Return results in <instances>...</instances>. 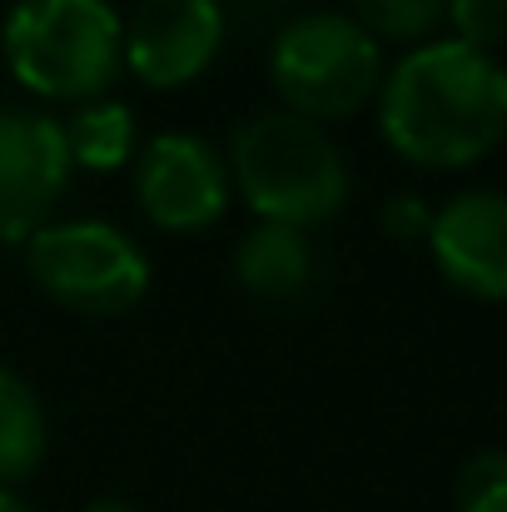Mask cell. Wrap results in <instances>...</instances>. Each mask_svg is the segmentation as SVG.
Here are the masks:
<instances>
[{
    "mask_svg": "<svg viewBox=\"0 0 507 512\" xmlns=\"http://www.w3.org/2000/svg\"><path fill=\"white\" fill-rule=\"evenodd\" d=\"M378 130L413 165L463 170L507 135V70L458 40H428L383 75Z\"/></svg>",
    "mask_w": 507,
    "mask_h": 512,
    "instance_id": "cell-1",
    "label": "cell"
},
{
    "mask_svg": "<svg viewBox=\"0 0 507 512\" xmlns=\"http://www.w3.org/2000/svg\"><path fill=\"white\" fill-rule=\"evenodd\" d=\"M229 179L259 224H289L299 234L324 229L348 204V165L324 125L289 110L249 115L229 140Z\"/></svg>",
    "mask_w": 507,
    "mask_h": 512,
    "instance_id": "cell-2",
    "label": "cell"
},
{
    "mask_svg": "<svg viewBox=\"0 0 507 512\" xmlns=\"http://www.w3.org/2000/svg\"><path fill=\"white\" fill-rule=\"evenodd\" d=\"M0 55L20 90L85 105L125 75V20L110 0H15L0 25Z\"/></svg>",
    "mask_w": 507,
    "mask_h": 512,
    "instance_id": "cell-3",
    "label": "cell"
},
{
    "mask_svg": "<svg viewBox=\"0 0 507 512\" xmlns=\"http://www.w3.org/2000/svg\"><path fill=\"white\" fill-rule=\"evenodd\" d=\"M383 45L343 10L289 15L269 50V80L289 115L348 120L383 90Z\"/></svg>",
    "mask_w": 507,
    "mask_h": 512,
    "instance_id": "cell-4",
    "label": "cell"
},
{
    "mask_svg": "<svg viewBox=\"0 0 507 512\" xmlns=\"http://www.w3.org/2000/svg\"><path fill=\"white\" fill-rule=\"evenodd\" d=\"M25 269L45 299L85 319H120L150 294L145 249L105 219H50L25 239Z\"/></svg>",
    "mask_w": 507,
    "mask_h": 512,
    "instance_id": "cell-5",
    "label": "cell"
},
{
    "mask_svg": "<svg viewBox=\"0 0 507 512\" xmlns=\"http://www.w3.org/2000/svg\"><path fill=\"white\" fill-rule=\"evenodd\" d=\"M234 179L224 155L184 130L155 135L135 155V199L145 219L165 234H199L224 219Z\"/></svg>",
    "mask_w": 507,
    "mask_h": 512,
    "instance_id": "cell-6",
    "label": "cell"
},
{
    "mask_svg": "<svg viewBox=\"0 0 507 512\" xmlns=\"http://www.w3.org/2000/svg\"><path fill=\"white\" fill-rule=\"evenodd\" d=\"M224 35L219 0H140L125 20V70L150 90H179L214 65Z\"/></svg>",
    "mask_w": 507,
    "mask_h": 512,
    "instance_id": "cell-7",
    "label": "cell"
},
{
    "mask_svg": "<svg viewBox=\"0 0 507 512\" xmlns=\"http://www.w3.org/2000/svg\"><path fill=\"white\" fill-rule=\"evenodd\" d=\"M75 174L65 130L40 110H0V239H30L50 224Z\"/></svg>",
    "mask_w": 507,
    "mask_h": 512,
    "instance_id": "cell-8",
    "label": "cell"
},
{
    "mask_svg": "<svg viewBox=\"0 0 507 512\" xmlns=\"http://www.w3.org/2000/svg\"><path fill=\"white\" fill-rule=\"evenodd\" d=\"M428 244H433L438 274L458 294L507 304V194L468 189L448 199L433 214Z\"/></svg>",
    "mask_w": 507,
    "mask_h": 512,
    "instance_id": "cell-9",
    "label": "cell"
},
{
    "mask_svg": "<svg viewBox=\"0 0 507 512\" xmlns=\"http://www.w3.org/2000/svg\"><path fill=\"white\" fill-rule=\"evenodd\" d=\"M234 279L254 299H294L314 279V244L289 224H254L234 249Z\"/></svg>",
    "mask_w": 507,
    "mask_h": 512,
    "instance_id": "cell-10",
    "label": "cell"
},
{
    "mask_svg": "<svg viewBox=\"0 0 507 512\" xmlns=\"http://www.w3.org/2000/svg\"><path fill=\"white\" fill-rule=\"evenodd\" d=\"M45 448H50V423L40 393L30 388V378L0 363V488H20L25 478H35Z\"/></svg>",
    "mask_w": 507,
    "mask_h": 512,
    "instance_id": "cell-11",
    "label": "cell"
},
{
    "mask_svg": "<svg viewBox=\"0 0 507 512\" xmlns=\"http://www.w3.org/2000/svg\"><path fill=\"white\" fill-rule=\"evenodd\" d=\"M65 130V145H70V160L90 174H115L125 170L135 155H140V125H135V110L125 100H85L75 105L70 120H60Z\"/></svg>",
    "mask_w": 507,
    "mask_h": 512,
    "instance_id": "cell-12",
    "label": "cell"
},
{
    "mask_svg": "<svg viewBox=\"0 0 507 512\" xmlns=\"http://www.w3.org/2000/svg\"><path fill=\"white\" fill-rule=\"evenodd\" d=\"M448 15V0H353V20L373 40H423Z\"/></svg>",
    "mask_w": 507,
    "mask_h": 512,
    "instance_id": "cell-13",
    "label": "cell"
},
{
    "mask_svg": "<svg viewBox=\"0 0 507 512\" xmlns=\"http://www.w3.org/2000/svg\"><path fill=\"white\" fill-rule=\"evenodd\" d=\"M453 508L458 512H507V453L488 448L468 458L453 478Z\"/></svg>",
    "mask_w": 507,
    "mask_h": 512,
    "instance_id": "cell-14",
    "label": "cell"
},
{
    "mask_svg": "<svg viewBox=\"0 0 507 512\" xmlns=\"http://www.w3.org/2000/svg\"><path fill=\"white\" fill-rule=\"evenodd\" d=\"M453 20V40L468 45V50H493L507 40V0H448V15Z\"/></svg>",
    "mask_w": 507,
    "mask_h": 512,
    "instance_id": "cell-15",
    "label": "cell"
},
{
    "mask_svg": "<svg viewBox=\"0 0 507 512\" xmlns=\"http://www.w3.org/2000/svg\"><path fill=\"white\" fill-rule=\"evenodd\" d=\"M383 229L393 239H418V234L433 229V214H428V204L418 194H398V199L383 204Z\"/></svg>",
    "mask_w": 507,
    "mask_h": 512,
    "instance_id": "cell-16",
    "label": "cell"
},
{
    "mask_svg": "<svg viewBox=\"0 0 507 512\" xmlns=\"http://www.w3.org/2000/svg\"><path fill=\"white\" fill-rule=\"evenodd\" d=\"M85 512H140L135 503H125V498H95Z\"/></svg>",
    "mask_w": 507,
    "mask_h": 512,
    "instance_id": "cell-17",
    "label": "cell"
},
{
    "mask_svg": "<svg viewBox=\"0 0 507 512\" xmlns=\"http://www.w3.org/2000/svg\"><path fill=\"white\" fill-rule=\"evenodd\" d=\"M0 512H35L15 488H0Z\"/></svg>",
    "mask_w": 507,
    "mask_h": 512,
    "instance_id": "cell-18",
    "label": "cell"
}]
</instances>
